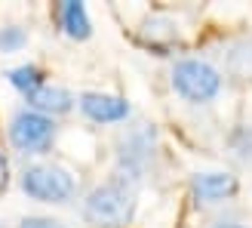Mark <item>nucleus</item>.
<instances>
[{
	"label": "nucleus",
	"instance_id": "obj_6",
	"mask_svg": "<svg viewBox=\"0 0 252 228\" xmlns=\"http://www.w3.org/2000/svg\"><path fill=\"white\" fill-rule=\"evenodd\" d=\"M77 105L90 120L95 123H120L129 117V102L120 96H111V93H80L77 96Z\"/></svg>",
	"mask_w": 252,
	"mask_h": 228
},
{
	"label": "nucleus",
	"instance_id": "obj_15",
	"mask_svg": "<svg viewBox=\"0 0 252 228\" xmlns=\"http://www.w3.org/2000/svg\"><path fill=\"white\" fill-rule=\"evenodd\" d=\"M19 228H65V222L53 219V216H25L19 222Z\"/></svg>",
	"mask_w": 252,
	"mask_h": 228
},
{
	"label": "nucleus",
	"instance_id": "obj_11",
	"mask_svg": "<svg viewBox=\"0 0 252 228\" xmlns=\"http://www.w3.org/2000/svg\"><path fill=\"white\" fill-rule=\"evenodd\" d=\"M142 34L151 43H169V40H179V25H175L172 19H166V16H151L145 22Z\"/></svg>",
	"mask_w": 252,
	"mask_h": 228
},
{
	"label": "nucleus",
	"instance_id": "obj_12",
	"mask_svg": "<svg viewBox=\"0 0 252 228\" xmlns=\"http://www.w3.org/2000/svg\"><path fill=\"white\" fill-rule=\"evenodd\" d=\"M228 148H231V154L240 163H249L252 167V126L249 123L237 126V130L228 136Z\"/></svg>",
	"mask_w": 252,
	"mask_h": 228
},
{
	"label": "nucleus",
	"instance_id": "obj_9",
	"mask_svg": "<svg viewBox=\"0 0 252 228\" xmlns=\"http://www.w3.org/2000/svg\"><path fill=\"white\" fill-rule=\"evenodd\" d=\"M56 19L62 25V31L74 40H86V37L93 34V22L86 16V6L77 3V0H65V3H59L56 9Z\"/></svg>",
	"mask_w": 252,
	"mask_h": 228
},
{
	"label": "nucleus",
	"instance_id": "obj_17",
	"mask_svg": "<svg viewBox=\"0 0 252 228\" xmlns=\"http://www.w3.org/2000/svg\"><path fill=\"white\" fill-rule=\"evenodd\" d=\"M212 228H246V225H240V222H216Z\"/></svg>",
	"mask_w": 252,
	"mask_h": 228
},
{
	"label": "nucleus",
	"instance_id": "obj_14",
	"mask_svg": "<svg viewBox=\"0 0 252 228\" xmlns=\"http://www.w3.org/2000/svg\"><path fill=\"white\" fill-rule=\"evenodd\" d=\"M28 43V34L19 25H3L0 28V53H19V49Z\"/></svg>",
	"mask_w": 252,
	"mask_h": 228
},
{
	"label": "nucleus",
	"instance_id": "obj_8",
	"mask_svg": "<svg viewBox=\"0 0 252 228\" xmlns=\"http://www.w3.org/2000/svg\"><path fill=\"white\" fill-rule=\"evenodd\" d=\"M25 102H28V108L37 111V114L56 117V114H68L77 99H74L65 86H49V83H43V86H37L34 93L25 96Z\"/></svg>",
	"mask_w": 252,
	"mask_h": 228
},
{
	"label": "nucleus",
	"instance_id": "obj_7",
	"mask_svg": "<svg viewBox=\"0 0 252 228\" xmlns=\"http://www.w3.org/2000/svg\"><path fill=\"white\" fill-rule=\"evenodd\" d=\"M194 188V197L203 200V204H219V200L231 197L237 191V176L231 173H221V170H212V173H197L191 179Z\"/></svg>",
	"mask_w": 252,
	"mask_h": 228
},
{
	"label": "nucleus",
	"instance_id": "obj_5",
	"mask_svg": "<svg viewBox=\"0 0 252 228\" xmlns=\"http://www.w3.org/2000/svg\"><path fill=\"white\" fill-rule=\"evenodd\" d=\"M154 145H157V133L154 126L142 123L138 130H129L120 139V151H117V173L114 179L117 182H138L142 173L148 167V160L154 157Z\"/></svg>",
	"mask_w": 252,
	"mask_h": 228
},
{
	"label": "nucleus",
	"instance_id": "obj_13",
	"mask_svg": "<svg viewBox=\"0 0 252 228\" xmlns=\"http://www.w3.org/2000/svg\"><path fill=\"white\" fill-rule=\"evenodd\" d=\"M6 77H9V83L16 86L19 93H25V96H28V93H34L37 86H43V74H40V68H34V65L12 68V71L6 74Z\"/></svg>",
	"mask_w": 252,
	"mask_h": 228
},
{
	"label": "nucleus",
	"instance_id": "obj_3",
	"mask_svg": "<svg viewBox=\"0 0 252 228\" xmlns=\"http://www.w3.org/2000/svg\"><path fill=\"white\" fill-rule=\"evenodd\" d=\"M74 176L53 163H34L22 173V191L43 204H65L74 194Z\"/></svg>",
	"mask_w": 252,
	"mask_h": 228
},
{
	"label": "nucleus",
	"instance_id": "obj_10",
	"mask_svg": "<svg viewBox=\"0 0 252 228\" xmlns=\"http://www.w3.org/2000/svg\"><path fill=\"white\" fill-rule=\"evenodd\" d=\"M224 71L240 83L252 80V40L249 37L228 46V53H224Z\"/></svg>",
	"mask_w": 252,
	"mask_h": 228
},
{
	"label": "nucleus",
	"instance_id": "obj_1",
	"mask_svg": "<svg viewBox=\"0 0 252 228\" xmlns=\"http://www.w3.org/2000/svg\"><path fill=\"white\" fill-rule=\"evenodd\" d=\"M132 213H135V191L132 185L117 179L95 185L83 200V219L93 228H123L129 225Z\"/></svg>",
	"mask_w": 252,
	"mask_h": 228
},
{
	"label": "nucleus",
	"instance_id": "obj_16",
	"mask_svg": "<svg viewBox=\"0 0 252 228\" xmlns=\"http://www.w3.org/2000/svg\"><path fill=\"white\" fill-rule=\"evenodd\" d=\"M6 182H9V167H6L3 154H0V191H3V188H6Z\"/></svg>",
	"mask_w": 252,
	"mask_h": 228
},
{
	"label": "nucleus",
	"instance_id": "obj_4",
	"mask_svg": "<svg viewBox=\"0 0 252 228\" xmlns=\"http://www.w3.org/2000/svg\"><path fill=\"white\" fill-rule=\"evenodd\" d=\"M53 139H56V120L46 114L22 108L9 120V142L22 154H43V151H49Z\"/></svg>",
	"mask_w": 252,
	"mask_h": 228
},
{
	"label": "nucleus",
	"instance_id": "obj_2",
	"mask_svg": "<svg viewBox=\"0 0 252 228\" xmlns=\"http://www.w3.org/2000/svg\"><path fill=\"white\" fill-rule=\"evenodd\" d=\"M172 90L191 105H206L221 93V71L206 59H182L172 68Z\"/></svg>",
	"mask_w": 252,
	"mask_h": 228
}]
</instances>
